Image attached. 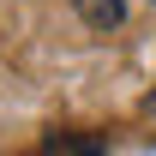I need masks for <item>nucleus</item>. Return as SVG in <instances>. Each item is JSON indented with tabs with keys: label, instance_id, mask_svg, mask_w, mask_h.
I'll use <instances>...</instances> for the list:
<instances>
[{
	"label": "nucleus",
	"instance_id": "nucleus-1",
	"mask_svg": "<svg viewBox=\"0 0 156 156\" xmlns=\"http://www.w3.org/2000/svg\"><path fill=\"white\" fill-rule=\"evenodd\" d=\"M42 156H108V144L96 132H48Z\"/></svg>",
	"mask_w": 156,
	"mask_h": 156
},
{
	"label": "nucleus",
	"instance_id": "nucleus-2",
	"mask_svg": "<svg viewBox=\"0 0 156 156\" xmlns=\"http://www.w3.org/2000/svg\"><path fill=\"white\" fill-rule=\"evenodd\" d=\"M72 6L90 30H120V18H126V0H72Z\"/></svg>",
	"mask_w": 156,
	"mask_h": 156
},
{
	"label": "nucleus",
	"instance_id": "nucleus-3",
	"mask_svg": "<svg viewBox=\"0 0 156 156\" xmlns=\"http://www.w3.org/2000/svg\"><path fill=\"white\" fill-rule=\"evenodd\" d=\"M150 108H156V90H150Z\"/></svg>",
	"mask_w": 156,
	"mask_h": 156
}]
</instances>
